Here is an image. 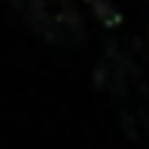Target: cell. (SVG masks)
<instances>
[{
  "label": "cell",
  "instance_id": "2",
  "mask_svg": "<svg viewBox=\"0 0 149 149\" xmlns=\"http://www.w3.org/2000/svg\"><path fill=\"white\" fill-rule=\"evenodd\" d=\"M146 131H149V122H146Z\"/></svg>",
  "mask_w": 149,
  "mask_h": 149
},
{
  "label": "cell",
  "instance_id": "3",
  "mask_svg": "<svg viewBox=\"0 0 149 149\" xmlns=\"http://www.w3.org/2000/svg\"><path fill=\"white\" fill-rule=\"evenodd\" d=\"M146 33H149V28H146Z\"/></svg>",
  "mask_w": 149,
  "mask_h": 149
},
{
  "label": "cell",
  "instance_id": "1",
  "mask_svg": "<svg viewBox=\"0 0 149 149\" xmlns=\"http://www.w3.org/2000/svg\"><path fill=\"white\" fill-rule=\"evenodd\" d=\"M88 3H91L94 15H97L104 24H110V28H113V24H119V9H116L113 3H107V0H88Z\"/></svg>",
  "mask_w": 149,
  "mask_h": 149
}]
</instances>
